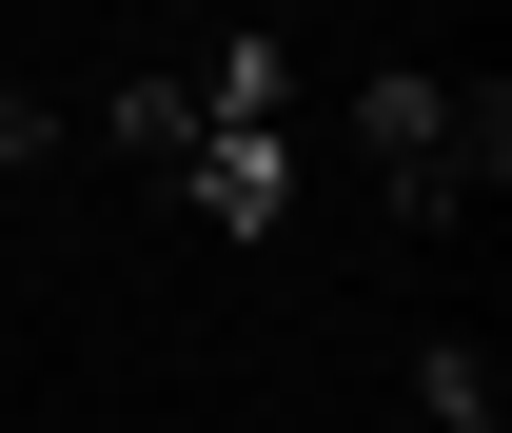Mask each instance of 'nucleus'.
I'll list each match as a JSON object with an SVG mask.
<instances>
[{
  "label": "nucleus",
  "instance_id": "nucleus-1",
  "mask_svg": "<svg viewBox=\"0 0 512 433\" xmlns=\"http://www.w3.org/2000/svg\"><path fill=\"white\" fill-rule=\"evenodd\" d=\"M355 158H375V197L434 237V217H473V197H493L512 99H493V79H434V60H375V79H355Z\"/></svg>",
  "mask_w": 512,
  "mask_h": 433
},
{
  "label": "nucleus",
  "instance_id": "nucleus-3",
  "mask_svg": "<svg viewBox=\"0 0 512 433\" xmlns=\"http://www.w3.org/2000/svg\"><path fill=\"white\" fill-rule=\"evenodd\" d=\"M40 138H60V99H40V79H0V178H20Z\"/></svg>",
  "mask_w": 512,
  "mask_h": 433
},
{
  "label": "nucleus",
  "instance_id": "nucleus-2",
  "mask_svg": "<svg viewBox=\"0 0 512 433\" xmlns=\"http://www.w3.org/2000/svg\"><path fill=\"white\" fill-rule=\"evenodd\" d=\"M414 414H434V433H493V355H473V335H453V355H414Z\"/></svg>",
  "mask_w": 512,
  "mask_h": 433
}]
</instances>
